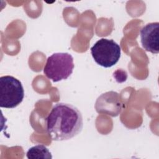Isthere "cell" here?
Returning <instances> with one entry per match:
<instances>
[{"label": "cell", "instance_id": "cell-1", "mask_svg": "<svg viewBox=\"0 0 159 159\" xmlns=\"http://www.w3.org/2000/svg\"><path fill=\"white\" fill-rule=\"evenodd\" d=\"M47 130L52 140H68L81 132L83 126L81 112L64 102L55 104L46 118Z\"/></svg>", "mask_w": 159, "mask_h": 159}, {"label": "cell", "instance_id": "cell-2", "mask_svg": "<svg viewBox=\"0 0 159 159\" xmlns=\"http://www.w3.org/2000/svg\"><path fill=\"white\" fill-rule=\"evenodd\" d=\"M73 58L68 53H55L47 59L43 68L45 76L53 82L67 79L73 73Z\"/></svg>", "mask_w": 159, "mask_h": 159}, {"label": "cell", "instance_id": "cell-3", "mask_svg": "<svg viewBox=\"0 0 159 159\" xmlns=\"http://www.w3.org/2000/svg\"><path fill=\"white\" fill-rule=\"evenodd\" d=\"M91 53L97 64L104 68H110L120 59L121 48L114 40L102 38L91 48Z\"/></svg>", "mask_w": 159, "mask_h": 159}, {"label": "cell", "instance_id": "cell-4", "mask_svg": "<svg viewBox=\"0 0 159 159\" xmlns=\"http://www.w3.org/2000/svg\"><path fill=\"white\" fill-rule=\"evenodd\" d=\"M24 91L21 82L12 76L0 77V107L14 108L22 102Z\"/></svg>", "mask_w": 159, "mask_h": 159}, {"label": "cell", "instance_id": "cell-5", "mask_svg": "<svg viewBox=\"0 0 159 159\" xmlns=\"http://www.w3.org/2000/svg\"><path fill=\"white\" fill-rule=\"evenodd\" d=\"M95 109L99 114L116 117L121 112L123 104L119 94L111 91L103 93L98 98Z\"/></svg>", "mask_w": 159, "mask_h": 159}, {"label": "cell", "instance_id": "cell-6", "mask_svg": "<svg viewBox=\"0 0 159 159\" xmlns=\"http://www.w3.org/2000/svg\"><path fill=\"white\" fill-rule=\"evenodd\" d=\"M142 47L152 53L159 52V23L150 22L143 26L140 32Z\"/></svg>", "mask_w": 159, "mask_h": 159}, {"label": "cell", "instance_id": "cell-7", "mask_svg": "<svg viewBox=\"0 0 159 159\" xmlns=\"http://www.w3.org/2000/svg\"><path fill=\"white\" fill-rule=\"evenodd\" d=\"M29 159H51L52 156L49 150L43 145H37L30 147L27 152Z\"/></svg>", "mask_w": 159, "mask_h": 159}]
</instances>
